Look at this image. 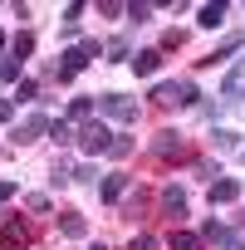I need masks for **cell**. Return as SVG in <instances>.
I'll use <instances>...</instances> for the list:
<instances>
[{"label": "cell", "instance_id": "1", "mask_svg": "<svg viewBox=\"0 0 245 250\" xmlns=\"http://www.w3.org/2000/svg\"><path fill=\"white\" fill-rule=\"evenodd\" d=\"M152 103L157 108H201V88L191 79H162L152 88Z\"/></svg>", "mask_w": 245, "mask_h": 250}, {"label": "cell", "instance_id": "2", "mask_svg": "<svg viewBox=\"0 0 245 250\" xmlns=\"http://www.w3.org/2000/svg\"><path fill=\"white\" fill-rule=\"evenodd\" d=\"M98 54H103V44H98V40L69 44V49H64V59L54 64V79H59V83H74V79H79V69H88V64L98 59Z\"/></svg>", "mask_w": 245, "mask_h": 250}, {"label": "cell", "instance_id": "3", "mask_svg": "<svg viewBox=\"0 0 245 250\" xmlns=\"http://www.w3.org/2000/svg\"><path fill=\"white\" fill-rule=\"evenodd\" d=\"M113 138H118V133L108 128V123H93V118H88V123H79V138H74V143L93 157V152H108V147H113Z\"/></svg>", "mask_w": 245, "mask_h": 250}, {"label": "cell", "instance_id": "4", "mask_svg": "<svg viewBox=\"0 0 245 250\" xmlns=\"http://www.w3.org/2000/svg\"><path fill=\"white\" fill-rule=\"evenodd\" d=\"M98 108H103V118H113V123H133V118H138V98H133V93H103Z\"/></svg>", "mask_w": 245, "mask_h": 250}, {"label": "cell", "instance_id": "5", "mask_svg": "<svg viewBox=\"0 0 245 250\" xmlns=\"http://www.w3.org/2000/svg\"><path fill=\"white\" fill-rule=\"evenodd\" d=\"M0 245H5V250H25V245H30V221H25V216L0 221Z\"/></svg>", "mask_w": 245, "mask_h": 250}, {"label": "cell", "instance_id": "6", "mask_svg": "<svg viewBox=\"0 0 245 250\" xmlns=\"http://www.w3.org/2000/svg\"><path fill=\"white\" fill-rule=\"evenodd\" d=\"M157 211H162L167 221H186V187H162Z\"/></svg>", "mask_w": 245, "mask_h": 250}, {"label": "cell", "instance_id": "7", "mask_svg": "<svg viewBox=\"0 0 245 250\" xmlns=\"http://www.w3.org/2000/svg\"><path fill=\"white\" fill-rule=\"evenodd\" d=\"M128 191H133V182H128V172H108V177L98 182V196H103L108 206H118V201L128 196Z\"/></svg>", "mask_w": 245, "mask_h": 250}, {"label": "cell", "instance_id": "8", "mask_svg": "<svg viewBox=\"0 0 245 250\" xmlns=\"http://www.w3.org/2000/svg\"><path fill=\"white\" fill-rule=\"evenodd\" d=\"M40 133H49V118H44V113H35V118L15 123V133H10V143H15V147H25V143H35Z\"/></svg>", "mask_w": 245, "mask_h": 250}, {"label": "cell", "instance_id": "9", "mask_svg": "<svg viewBox=\"0 0 245 250\" xmlns=\"http://www.w3.org/2000/svg\"><path fill=\"white\" fill-rule=\"evenodd\" d=\"M152 152L157 157H186V133H157L152 138Z\"/></svg>", "mask_w": 245, "mask_h": 250}, {"label": "cell", "instance_id": "10", "mask_svg": "<svg viewBox=\"0 0 245 250\" xmlns=\"http://www.w3.org/2000/svg\"><path fill=\"white\" fill-rule=\"evenodd\" d=\"M240 201V177H216L211 182V206H230Z\"/></svg>", "mask_w": 245, "mask_h": 250}, {"label": "cell", "instance_id": "11", "mask_svg": "<svg viewBox=\"0 0 245 250\" xmlns=\"http://www.w3.org/2000/svg\"><path fill=\"white\" fill-rule=\"evenodd\" d=\"M235 240H240V235H235L230 226H221V221H206V226H201V245H221V250H230Z\"/></svg>", "mask_w": 245, "mask_h": 250}, {"label": "cell", "instance_id": "12", "mask_svg": "<svg viewBox=\"0 0 245 250\" xmlns=\"http://www.w3.org/2000/svg\"><path fill=\"white\" fill-rule=\"evenodd\" d=\"M162 59H167L162 49H138V54H133V74H143V79H152V74L162 69Z\"/></svg>", "mask_w": 245, "mask_h": 250}, {"label": "cell", "instance_id": "13", "mask_svg": "<svg viewBox=\"0 0 245 250\" xmlns=\"http://www.w3.org/2000/svg\"><path fill=\"white\" fill-rule=\"evenodd\" d=\"M240 44H245V35H225V44H221L216 54H201V64H196V69H211V64H221V59H230V54H235Z\"/></svg>", "mask_w": 245, "mask_h": 250}, {"label": "cell", "instance_id": "14", "mask_svg": "<svg viewBox=\"0 0 245 250\" xmlns=\"http://www.w3.org/2000/svg\"><path fill=\"white\" fill-rule=\"evenodd\" d=\"M59 230H64L69 240H83V235H88V216H79V211H64V216H59Z\"/></svg>", "mask_w": 245, "mask_h": 250}, {"label": "cell", "instance_id": "15", "mask_svg": "<svg viewBox=\"0 0 245 250\" xmlns=\"http://www.w3.org/2000/svg\"><path fill=\"white\" fill-rule=\"evenodd\" d=\"M196 25H201V30H221V25H225V5H201V10H196Z\"/></svg>", "mask_w": 245, "mask_h": 250}, {"label": "cell", "instance_id": "16", "mask_svg": "<svg viewBox=\"0 0 245 250\" xmlns=\"http://www.w3.org/2000/svg\"><path fill=\"white\" fill-rule=\"evenodd\" d=\"M30 54H35V35H30V30H20V35L10 40V59H20V64H25Z\"/></svg>", "mask_w": 245, "mask_h": 250}, {"label": "cell", "instance_id": "17", "mask_svg": "<svg viewBox=\"0 0 245 250\" xmlns=\"http://www.w3.org/2000/svg\"><path fill=\"white\" fill-rule=\"evenodd\" d=\"M15 98H20V103H40V98H44V83H40V79H20V83H15Z\"/></svg>", "mask_w": 245, "mask_h": 250}, {"label": "cell", "instance_id": "18", "mask_svg": "<svg viewBox=\"0 0 245 250\" xmlns=\"http://www.w3.org/2000/svg\"><path fill=\"white\" fill-rule=\"evenodd\" d=\"M88 113H93V98H83V93H79V98H69V108H64V118H69V123H88Z\"/></svg>", "mask_w": 245, "mask_h": 250}, {"label": "cell", "instance_id": "19", "mask_svg": "<svg viewBox=\"0 0 245 250\" xmlns=\"http://www.w3.org/2000/svg\"><path fill=\"white\" fill-rule=\"evenodd\" d=\"M191 177H196V182H216V177H221V162H216V157H196V162H191Z\"/></svg>", "mask_w": 245, "mask_h": 250}, {"label": "cell", "instance_id": "20", "mask_svg": "<svg viewBox=\"0 0 245 250\" xmlns=\"http://www.w3.org/2000/svg\"><path fill=\"white\" fill-rule=\"evenodd\" d=\"M167 250H201V235L196 230H172L167 235Z\"/></svg>", "mask_w": 245, "mask_h": 250}, {"label": "cell", "instance_id": "21", "mask_svg": "<svg viewBox=\"0 0 245 250\" xmlns=\"http://www.w3.org/2000/svg\"><path fill=\"white\" fill-rule=\"evenodd\" d=\"M49 138H54V143H74V138H79V128H74L69 118H49Z\"/></svg>", "mask_w": 245, "mask_h": 250}, {"label": "cell", "instance_id": "22", "mask_svg": "<svg viewBox=\"0 0 245 250\" xmlns=\"http://www.w3.org/2000/svg\"><path fill=\"white\" fill-rule=\"evenodd\" d=\"M25 206H30V216H49V211H54V196H49V191H30Z\"/></svg>", "mask_w": 245, "mask_h": 250}, {"label": "cell", "instance_id": "23", "mask_svg": "<svg viewBox=\"0 0 245 250\" xmlns=\"http://www.w3.org/2000/svg\"><path fill=\"white\" fill-rule=\"evenodd\" d=\"M122 15H128L133 25H143V20H152V5H147V0H128V5H122Z\"/></svg>", "mask_w": 245, "mask_h": 250}, {"label": "cell", "instance_id": "24", "mask_svg": "<svg viewBox=\"0 0 245 250\" xmlns=\"http://www.w3.org/2000/svg\"><path fill=\"white\" fill-rule=\"evenodd\" d=\"M74 182V162H54L49 167V187H69Z\"/></svg>", "mask_w": 245, "mask_h": 250}, {"label": "cell", "instance_id": "25", "mask_svg": "<svg viewBox=\"0 0 245 250\" xmlns=\"http://www.w3.org/2000/svg\"><path fill=\"white\" fill-rule=\"evenodd\" d=\"M211 143L216 147H240V133L235 128H211Z\"/></svg>", "mask_w": 245, "mask_h": 250}, {"label": "cell", "instance_id": "26", "mask_svg": "<svg viewBox=\"0 0 245 250\" xmlns=\"http://www.w3.org/2000/svg\"><path fill=\"white\" fill-rule=\"evenodd\" d=\"M103 59H113V64H122V59H133V44H128V40H113Z\"/></svg>", "mask_w": 245, "mask_h": 250}, {"label": "cell", "instance_id": "27", "mask_svg": "<svg viewBox=\"0 0 245 250\" xmlns=\"http://www.w3.org/2000/svg\"><path fill=\"white\" fill-rule=\"evenodd\" d=\"M74 182H79V187H93V182H98V167H93V162H79V167H74Z\"/></svg>", "mask_w": 245, "mask_h": 250}, {"label": "cell", "instance_id": "28", "mask_svg": "<svg viewBox=\"0 0 245 250\" xmlns=\"http://www.w3.org/2000/svg\"><path fill=\"white\" fill-rule=\"evenodd\" d=\"M0 83H20V59H0Z\"/></svg>", "mask_w": 245, "mask_h": 250}, {"label": "cell", "instance_id": "29", "mask_svg": "<svg viewBox=\"0 0 245 250\" xmlns=\"http://www.w3.org/2000/svg\"><path fill=\"white\" fill-rule=\"evenodd\" d=\"M182 44H186V30H167V35H162V44H157V49H182Z\"/></svg>", "mask_w": 245, "mask_h": 250}, {"label": "cell", "instance_id": "30", "mask_svg": "<svg viewBox=\"0 0 245 250\" xmlns=\"http://www.w3.org/2000/svg\"><path fill=\"white\" fill-rule=\"evenodd\" d=\"M128 216H133V221H143V216H147V196H143V191L128 201Z\"/></svg>", "mask_w": 245, "mask_h": 250}, {"label": "cell", "instance_id": "31", "mask_svg": "<svg viewBox=\"0 0 245 250\" xmlns=\"http://www.w3.org/2000/svg\"><path fill=\"white\" fill-rule=\"evenodd\" d=\"M108 152H113V157H128V152H133V138H128V133L113 138V147H108Z\"/></svg>", "mask_w": 245, "mask_h": 250}, {"label": "cell", "instance_id": "32", "mask_svg": "<svg viewBox=\"0 0 245 250\" xmlns=\"http://www.w3.org/2000/svg\"><path fill=\"white\" fill-rule=\"evenodd\" d=\"M128 250H157V240H152V235H138V240H133Z\"/></svg>", "mask_w": 245, "mask_h": 250}, {"label": "cell", "instance_id": "33", "mask_svg": "<svg viewBox=\"0 0 245 250\" xmlns=\"http://www.w3.org/2000/svg\"><path fill=\"white\" fill-rule=\"evenodd\" d=\"M10 118H15V103H10V98H0V123H10Z\"/></svg>", "mask_w": 245, "mask_h": 250}, {"label": "cell", "instance_id": "34", "mask_svg": "<svg viewBox=\"0 0 245 250\" xmlns=\"http://www.w3.org/2000/svg\"><path fill=\"white\" fill-rule=\"evenodd\" d=\"M10 196H15V182H0V206H5Z\"/></svg>", "mask_w": 245, "mask_h": 250}, {"label": "cell", "instance_id": "35", "mask_svg": "<svg viewBox=\"0 0 245 250\" xmlns=\"http://www.w3.org/2000/svg\"><path fill=\"white\" fill-rule=\"evenodd\" d=\"M88 250H113V245H98V240H93V245H88Z\"/></svg>", "mask_w": 245, "mask_h": 250}, {"label": "cell", "instance_id": "36", "mask_svg": "<svg viewBox=\"0 0 245 250\" xmlns=\"http://www.w3.org/2000/svg\"><path fill=\"white\" fill-rule=\"evenodd\" d=\"M230 250H245V235H240V240H235V245H230Z\"/></svg>", "mask_w": 245, "mask_h": 250}, {"label": "cell", "instance_id": "37", "mask_svg": "<svg viewBox=\"0 0 245 250\" xmlns=\"http://www.w3.org/2000/svg\"><path fill=\"white\" fill-rule=\"evenodd\" d=\"M0 49H5V30H0Z\"/></svg>", "mask_w": 245, "mask_h": 250}, {"label": "cell", "instance_id": "38", "mask_svg": "<svg viewBox=\"0 0 245 250\" xmlns=\"http://www.w3.org/2000/svg\"><path fill=\"white\" fill-rule=\"evenodd\" d=\"M240 98H245V83H240Z\"/></svg>", "mask_w": 245, "mask_h": 250}]
</instances>
